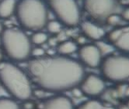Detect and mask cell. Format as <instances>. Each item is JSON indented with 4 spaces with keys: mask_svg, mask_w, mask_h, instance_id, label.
Returning <instances> with one entry per match:
<instances>
[{
    "mask_svg": "<svg viewBox=\"0 0 129 109\" xmlns=\"http://www.w3.org/2000/svg\"><path fill=\"white\" fill-rule=\"evenodd\" d=\"M27 71L39 87L51 92L72 90L85 76L81 63L66 56L34 58L27 64Z\"/></svg>",
    "mask_w": 129,
    "mask_h": 109,
    "instance_id": "6da1fadb",
    "label": "cell"
},
{
    "mask_svg": "<svg viewBox=\"0 0 129 109\" xmlns=\"http://www.w3.org/2000/svg\"><path fill=\"white\" fill-rule=\"evenodd\" d=\"M0 84L16 100L24 101L32 95L30 78L13 63L0 62Z\"/></svg>",
    "mask_w": 129,
    "mask_h": 109,
    "instance_id": "7a4b0ae2",
    "label": "cell"
},
{
    "mask_svg": "<svg viewBox=\"0 0 129 109\" xmlns=\"http://www.w3.org/2000/svg\"><path fill=\"white\" fill-rule=\"evenodd\" d=\"M15 13L21 26L28 31H41L48 21V9L42 0H20Z\"/></svg>",
    "mask_w": 129,
    "mask_h": 109,
    "instance_id": "3957f363",
    "label": "cell"
},
{
    "mask_svg": "<svg viewBox=\"0 0 129 109\" xmlns=\"http://www.w3.org/2000/svg\"><path fill=\"white\" fill-rule=\"evenodd\" d=\"M1 44L6 56L13 61H25L31 56L30 39L18 28L11 27L3 30L1 34Z\"/></svg>",
    "mask_w": 129,
    "mask_h": 109,
    "instance_id": "277c9868",
    "label": "cell"
},
{
    "mask_svg": "<svg viewBox=\"0 0 129 109\" xmlns=\"http://www.w3.org/2000/svg\"><path fill=\"white\" fill-rule=\"evenodd\" d=\"M101 72L104 78L115 83L129 79V56L110 54L101 62Z\"/></svg>",
    "mask_w": 129,
    "mask_h": 109,
    "instance_id": "5b68a950",
    "label": "cell"
},
{
    "mask_svg": "<svg viewBox=\"0 0 129 109\" xmlns=\"http://www.w3.org/2000/svg\"><path fill=\"white\" fill-rule=\"evenodd\" d=\"M48 4L61 24L74 27L80 23V10L76 0H48Z\"/></svg>",
    "mask_w": 129,
    "mask_h": 109,
    "instance_id": "8992f818",
    "label": "cell"
},
{
    "mask_svg": "<svg viewBox=\"0 0 129 109\" xmlns=\"http://www.w3.org/2000/svg\"><path fill=\"white\" fill-rule=\"evenodd\" d=\"M85 11L98 21H106L113 14H118L121 6L117 0H84Z\"/></svg>",
    "mask_w": 129,
    "mask_h": 109,
    "instance_id": "52a82bcc",
    "label": "cell"
},
{
    "mask_svg": "<svg viewBox=\"0 0 129 109\" xmlns=\"http://www.w3.org/2000/svg\"><path fill=\"white\" fill-rule=\"evenodd\" d=\"M79 85L83 94L89 97H96L102 94L106 87L103 79L95 74L84 76Z\"/></svg>",
    "mask_w": 129,
    "mask_h": 109,
    "instance_id": "ba28073f",
    "label": "cell"
},
{
    "mask_svg": "<svg viewBox=\"0 0 129 109\" xmlns=\"http://www.w3.org/2000/svg\"><path fill=\"white\" fill-rule=\"evenodd\" d=\"M80 61L88 67H98L102 62V56L96 44H84L79 49Z\"/></svg>",
    "mask_w": 129,
    "mask_h": 109,
    "instance_id": "9c48e42d",
    "label": "cell"
},
{
    "mask_svg": "<svg viewBox=\"0 0 129 109\" xmlns=\"http://www.w3.org/2000/svg\"><path fill=\"white\" fill-rule=\"evenodd\" d=\"M108 38L116 48L129 53V26L111 31L109 34Z\"/></svg>",
    "mask_w": 129,
    "mask_h": 109,
    "instance_id": "30bf717a",
    "label": "cell"
},
{
    "mask_svg": "<svg viewBox=\"0 0 129 109\" xmlns=\"http://www.w3.org/2000/svg\"><path fill=\"white\" fill-rule=\"evenodd\" d=\"M40 109H74V106L69 97L59 95L46 100Z\"/></svg>",
    "mask_w": 129,
    "mask_h": 109,
    "instance_id": "8fae6325",
    "label": "cell"
},
{
    "mask_svg": "<svg viewBox=\"0 0 129 109\" xmlns=\"http://www.w3.org/2000/svg\"><path fill=\"white\" fill-rule=\"evenodd\" d=\"M81 30L86 37L96 41H100L105 35V31L101 26L90 21H83L81 25Z\"/></svg>",
    "mask_w": 129,
    "mask_h": 109,
    "instance_id": "7c38bea8",
    "label": "cell"
},
{
    "mask_svg": "<svg viewBox=\"0 0 129 109\" xmlns=\"http://www.w3.org/2000/svg\"><path fill=\"white\" fill-rule=\"evenodd\" d=\"M16 0H1L0 1V18L8 19L16 11Z\"/></svg>",
    "mask_w": 129,
    "mask_h": 109,
    "instance_id": "4fadbf2b",
    "label": "cell"
},
{
    "mask_svg": "<svg viewBox=\"0 0 129 109\" xmlns=\"http://www.w3.org/2000/svg\"><path fill=\"white\" fill-rule=\"evenodd\" d=\"M77 51V45L74 41H64L60 43L58 46V52L61 56H69Z\"/></svg>",
    "mask_w": 129,
    "mask_h": 109,
    "instance_id": "5bb4252c",
    "label": "cell"
},
{
    "mask_svg": "<svg viewBox=\"0 0 129 109\" xmlns=\"http://www.w3.org/2000/svg\"><path fill=\"white\" fill-rule=\"evenodd\" d=\"M76 109H113L111 107L107 106L104 103L97 100H89V101L82 103Z\"/></svg>",
    "mask_w": 129,
    "mask_h": 109,
    "instance_id": "9a60e30c",
    "label": "cell"
},
{
    "mask_svg": "<svg viewBox=\"0 0 129 109\" xmlns=\"http://www.w3.org/2000/svg\"><path fill=\"white\" fill-rule=\"evenodd\" d=\"M96 46L101 53V56L104 57L112 54L116 48L112 43H107V42L100 41H97Z\"/></svg>",
    "mask_w": 129,
    "mask_h": 109,
    "instance_id": "2e32d148",
    "label": "cell"
},
{
    "mask_svg": "<svg viewBox=\"0 0 129 109\" xmlns=\"http://www.w3.org/2000/svg\"><path fill=\"white\" fill-rule=\"evenodd\" d=\"M30 39L31 43H33L34 44L37 45V46H41V45L45 44L48 41V36L46 33L38 31H34V33L31 35Z\"/></svg>",
    "mask_w": 129,
    "mask_h": 109,
    "instance_id": "e0dca14e",
    "label": "cell"
},
{
    "mask_svg": "<svg viewBox=\"0 0 129 109\" xmlns=\"http://www.w3.org/2000/svg\"><path fill=\"white\" fill-rule=\"evenodd\" d=\"M46 28L49 33L52 34H57L61 32L62 25L58 20H51L48 21L47 24H46Z\"/></svg>",
    "mask_w": 129,
    "mask_h": 109,
    "instance_id": "ac0fdd59",
    "label": "cell"
},
{
    "mask_svg": "<svg viewBox=\"0 0 129 109\" xmlns=\"http://www.w3.org/2000/svg\"><path fill=\"white\" fill-rule=\"evenodd\" d=\"M0 109H19V106L13 100L2 97L0 98Z\"/></svg>",
    "mask_w": 129,
    "mask_h": 109,
    "instance_id": "d6986e66",
    "label": "cell"
},
{
    "mask_svg": "<svg viewBox=\"0 0 129 109\" xmlns=\"http://www.w3.org/2000/svg\"><path fill=\"white\" fill-rule=\"evenodd\" d=\"M44 54H45L44 49L39 46L32 48L31 50V56H33L34 58H41L44 56Z\"/></svg>",
    "mask_w": 129,
    "mask_h": 109,
    "instance_id": "ffe728a7",
    "label": "cell"
},
{
    "mask_svg": "<svg viewBox=\"0 0 129 109\" xmlns=\"http://www.w3.org/2000/svg\"><path fill=\"white\" fill-rule=\"evenodd\" d=\"M120 20H121V18L119 17L118 14H113L107 18L106 22L110 25H117L120 23Z\"/></svg>",
    "mask_w": 129,
    "mask_h": 109,
    "instance_id": "44dd1931",
    "label": "cell"
},
{
    "mask_svg": "<svg viewBox=\"0 0 129 109\" xmlns=\"http://www.w3.org/2000/svg\"><path fill=\"white\" fill-rule=\"evenodd\" d=\"M72 95L74 96L76 98H80L82 95H83V93H82V90L80 89V87H74V88H72Z\"/></svg>",
    "mask_w": 129,
    "mask_h": 109,
    "instance_id": "7402d4cb",
    "label": "cell"
},
{
    "mask_svg": "<svg viewBox=\"0 0 129 109\" xmlns=\"http://www.w3.org/2000/svg\"><path fill=\"white\" fill-rule=\"evenodd\" d=\"M23 109H35L36 105L34 104V102L30 101H24L23 104Z\"/></svg>",
    "mask_w": 129,
    "mask_h": 109,
    "instance_id": "603a6c76",
    "label": "cell"
},
{
    "mask_svg": "<svg viewBox=\"0 0 129 109\" xmlns=\"http://www.w3.org/2000/svg\"><path fill=\"white\" fill-rule=\"evenodd\" d=\"M122 18L124 20H127V21H129V7L128 8H126L124 10L122 11Z\"/></svg>",
    "mask_w": 129,
    "mask_h": 109,
    "instance_id": "cb8c5ba5",
    "label": "cell"
},
{
    "mask_svg": "<svg viewBox=\"0 0 129 109\" xmlns=\"http://www.w3.org/2000/svg\"><path fill=\"white\" fill-rule=\"evenodd\" d=\"M118 109H129V107L127 105H121V106L119 107Z\"/></svg>",
    "mask_w": 129,
    "mask_h": 109,
    "instance_id": "d4e9b609",
    "label": "cell"
},
{
    "mask_svg": "<svg viewBox=\"0 0 129 109\" xmlns=\"http://www.w3.org/2000/svg\"><path fill=\"white\" fill-rule=\"evenodd\" d=\"M124 94H125L126 96H129V87H126Z\"/></svg>",
    "mask_w": 129,
    "mask_h": 109,
    "instance_id": "484cf974",
    "label": "cell"
},
{
    "mask_svg": "<svg viewBox=\"0 0 129 109\" xmlns=\"http://www.w3.org/2000/svg\"><path fill=\"white\" fill-rule=\"evenodd\" d=\"M4 29H3V25H2V23H1V22H0V34H2V32H3V31Z\"/></svg>",
    "mask_w": 129,
    "mask_h": 109,
    "instance_id": "4316f807",
    "label": "cell"
},
{
    "mask_svg": "<svg viewBox=\"0 0 129 109\" xmlns=\"http://www.w3.org/2000/svg\"><path fill=\"white\" fill-rule=\"evenodd\" d=\"M127 106L129 107V101H128V102H127Z\"/></svg>",
    "mask_w": 129,
    "mask_h": 109,
    "instance_id": "83f0119b",
    "label": "cell"
},
{
    "mask_svg": "<svg viewBox=\"0 0 129 109\" xmlns=\"http://www.w3.org/2000/svg\"><path fill=\"white\" fill-rule=\"evenodd\" d=\"M0 1H1V0H0Z\"/></svg>",
    "mask_w": 129,
    "mask_h": 109,
    "instance_id": "f1b7e54d",
    "label": "cell"
}]
</instances>
